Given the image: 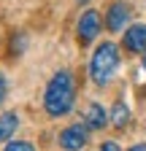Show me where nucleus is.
Returning <instances> with one entry per match:
<instances>
[{"mask_svg":"<svg viewBox=\"0 0 146 151\" xmlns=\"http://www.w3.org/2000/svg\"><path fill=\"white\" fill-rule=\"evenodd\" d=\"M6 151H35V148H33V143H27V140H14V143L6 146Z\"/></svg>","mask_w":146,"mask_h":151,"instance_id":"9b49d317","label":"nucleus"},{"mask_svg":"<svg viewBox=\"0 0 146 151\" xmlns=\"http://www.w3.org/2000/svg\"><path fill=\"white\" fill-rule=\"evenodd\" d=\"M16 127H19V116H16L14 111L3 113V116H0V140H11V135L16 132Z\"/></svg>","mask_w":146,"mask_h":151,"instance_id":"6e6552de","label":"nucleus"},{"mask_svg":"<svg viewBox=\"0 0 146 151\" xmlns=\"http://www.w3.org/2000/svg\"><path fill=\"white\" fill-rule=\"evenodd\" d=\"M130 151H146V143H138V146H133Z\"/></svg>","mask_w":146,"mask_h":151,"instance_id":"4468645a","label":"nucleus"},{"mask_svg":"<svg viewBox=\"0 0 146 151\" xmlns=\"http://www.w3.org/2000/svg\"><path fill=\"white\" fill-rule=\"evenodd\" d=\"M108 119H111V124L114 127H127V122H130V108H127L122 100L119 103H114V108H111V116H108Z\"/></svg>","mask_w":146,"mask_h":151,"instance_id":"1a4fd4ad","label":"nucleus"},{"mask_svg":"<svg viewBox=\"0 0 146 151\" xmlns=\"http://www.w3.org/2000/svg\"><path fill=\"white\" fill-rule=\"evenodd\" d=\"M89 140V129L84 124H70L60 132V146L65 151H81Z\"/></svg>","mask_w":146,"mask_h":151,"instance_id":"20e7f679","label":"nucleus"},{"mask_svg":"<svg viewBox=\"0 0 146 151\" xmlns=\"http://www.w3.org/2000/svg\"><path fill=\"white\" fill-rule=\"evenodd\" d=\"M25 43H27L25 35H22V32H14V35H11V54H22Z\"/></svg>","mask_w":146,"mask_h":151,"instance_id":"9d476101","label":"nucleus"},{"mask_svg":"<svg viewBox=\"0 0 146 151\" xmlns=\"http://www.w3.org/2000/svg\"><path fill=\"white\" fill-rule=\"evenodd\" d=\"M143 70H146V51H143Z\"/></svg>","mask_w":146,"mask_h":151,"instance_id":"dca6fc26","label":"nucleus"},{"mask_svg":"<svg viewBox=\"0 0 146 151\" xmlns=\"http://www.w3.org/2000/svg\"><path fill=\"white\" fill-rule=\"evenodd\" d=\"M76 3H79V6H84V3H89V0H76Z\"/></svg>","mask_w":146,"mask_h":151,"instance_id":"2eb2a0df","label":"nucleus"},{"mask_svg":"<svg viewBox=\"0 0 146 151\" xmlns=\"http://www.w3.org/2000/svg\"><path fill=\"white\" fill-rule=\"evenodd\" d=\"M100 151H119V146H116L114 140H106V143L100 146Z\"/></svg>","mask_w":146,"mask_h":151,"instance_id":"ddd939ff","label":"nucleus"},{"mask_svg":"<svg viewBox=\"0 0 146 151\" xmlns=\"http://www.w3.org/2000/svg\"><path fill=\"white\" fill-rule=\"evenodd\" d=\"M73 103H76V81H73L70 70H60L51 76L43 92V108L49 116H65L70 113Z\"/></svg>","mask_w":146,"mask_h":151,"instance_id":"f257e3e1","label":"nucleus"},{"mask_svg":"<svg viewBox=\"0 0 146 151\" xmlns=\"http://www.w3.org/2000/svg\"><path fill=\"white\" fill-rule=\"evenodd\" d=\"M124 49L127 51H133V54H143L146 51V24H133V27H127L124 32Z\"/></svg>","mask_w":146,"mask_h":151,"instance_id":"423d86ee","label":"nucleus"},{"mask_svg":"<svg viewBox=\"0 0 146 151\" xmlns=\"http://www.w3.org/2000/svg\"><path fill=\"white\" fill-rule=\"evenodd\" d=\"M100 27H103V19L95 8H87L81 16H79V24H76V35H79V43L81 46H89L100 35Z\"/></svg>","mask_w":146,"mask_h":151,"instance_id":"7ed1b4c3","label":"nucleus"},{"mask_svg":"<svg viewBox=\"0 0 146 151\" xmlns=\"http://www.w3.org/2000/svg\"><path fill=\"white\" fill-rule=\"evenodd\" d=\"M119 68V46L114 41H103L89 60V78L98 86H106Z\"/></svg>","mask_w":146,"mask_h":151,"instance_id":"f03ea898","label":"nucleus"},{"mask_svg":"<svg viewBox=\"0 0 146 151\" xmlns=\"http://www.w3.org/2000/svg\"><path fill=\"white\" fill-rule=\"evenodd\" d=\"M6 92H8V81H6V76L0 73V103H3V97H6Z\"/></svg>","mask_w":146,"mask_h":151,"instance_id":"f8f14e48","label":"nucleus"},{"mask_svg":"<svg viewBox=\"0 0 146 151\" xmlns=\"http://www.w3.org/2000/svg\"><path fill=\"white\" fill-rule=\"evenodd\" d=\"M108 124V113L103 111L100 103H89L87 111H84V127L87 129H103Z\"/></svg>","mask_w":146,"mask_h":151,"instance_id":"0eeeda50","label":"nucleus"},{"mask_svg":"<svg viewBox=\"0 0 146 151\" xmlns=\"http://www.w3.org/2000/svg\"><path fill=\"white\" fill-rule=\"evenodd\" d=\"M127 19H130V6H127L124 0H114V3L108 6V11H106V27H108V32H119L127 24Z\"/></svg>","mask_w":146,"mask_h":151,"instance_id":"39448f33","label":"nucleus"}]
</instances>
